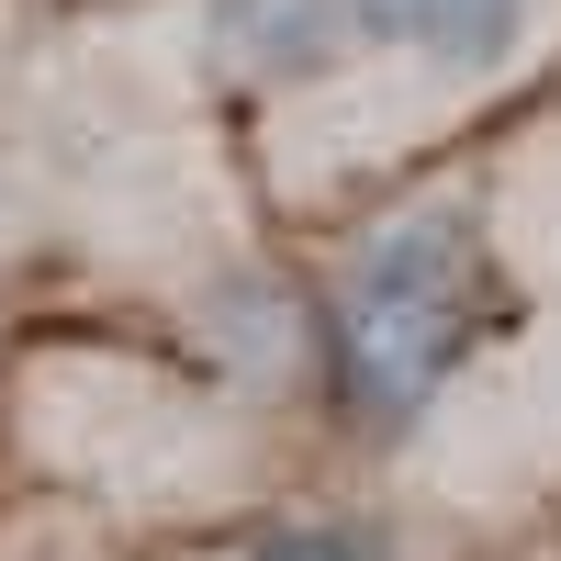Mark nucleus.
I'll use <instances>...</instances> for the list:
<instances>
[{
	"mask_svg": "<svg viewBox=\"0 0 561 561\" xmlns=\"http://www.w3.org/2000/svg\"><path fill=\"white\" fill-rule=\"evenodd\" d=\"M472 314H483V214L472 192H427L382 214L348 248V270L314 304V370L337 393L348 427H415L449 370L472 359Z\"/></svg>",
	"mask_w": 561,
	"mask_h": 561,
	"instance_id": "nucleus-1",
	"label": "nucleus"
},
{
	"mask_svg": "<svg viewBox=\"0 0 561 561\" xmlns=\"http://www.w3.org/2000/svg\"><path fill=\"white\" fill-rule=\"evenodd\" d=\"M348 79H393L404 102H460L528 68L550 0H337Z\"/></svg>",
	"mask_w": 561,
	"mask_h": 561,
	"instance_id": "nucleus-2",
	"label": "nucleus"
},
{
	"mask_svg": "<svg viewBox=\"0 0 561 561\" xmlns=\"http://www.w3.org/2000/svg\"><path fill=\"white\" fill-rule=\"evenodd\" d=\"M203 34L248 90H337L348 79L337 0H203Z\"/></svg>",
	"mask_w": 561,
	"mask_h": 561,
	"instance_id": "nucleus-3",
	"label": "nucleus"
},
{
	"mask_svg": "<svg viewBox=\"0 0 561 561\" xmlns=\"http://www.w3.org/2000/svg\"><path fill=\"white\" fill-rule=\"evenodd\" d=\"M225 561H404V539L370 528V517H280V528L237 539Z\"/></svg>",
	"mask_w": 561,
	"mask_h": 561,
	"instance_id": "nucleus-4",
	"label": "nucleus"
}]
</instances>
